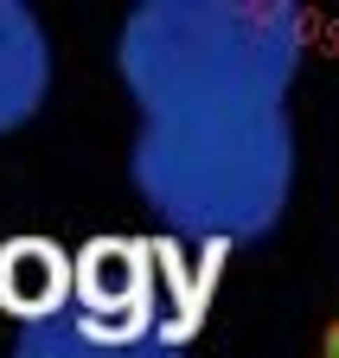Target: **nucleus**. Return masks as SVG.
Here are the masks:
<instances>
[{"label": "nucleus", "mask_w": 339, "mask_h": 358, "mask_svg": "<svg viewBox=\"0 0 339 358\" xmlns=\"http://www.w3.org/2000/svg\"><path fill=\"white\" fill-rule=\"evenodd\" d=\"M52 96V38L26 0H0V134H13Z\"/></svg>", "instance_id": "obj_3"}, {"label": "nucleus", "mask_w": 339, "mask_h": 358, "mask_svg": "<svg viewBox=\"0 0 339 358\" xmlns=\"http://www.w3.org/2000/svg\"><path fill=\"white\" fill-rule=\"evenodd\" d=\"M13 358H192V307H173L135 250H90L20 320Z\"/></svg>", "instance_id": "obj_2"}, {"label": "nucleus", "mask_w": 339, "mask_h": 358, "mask_svg": "<svg viewBox=\"0 0 339 358\" xmlns=\"http://www.w3.org/2000/svg\"><path fill=\"white\" fill-rule=\"evenodd\" d=\"M308 58L294 0H141L115 71L141 109L129 179L192 243H263L294 192L288 90Z\"/></svg>", "instance_id": "obj_1"}]
</instances>
